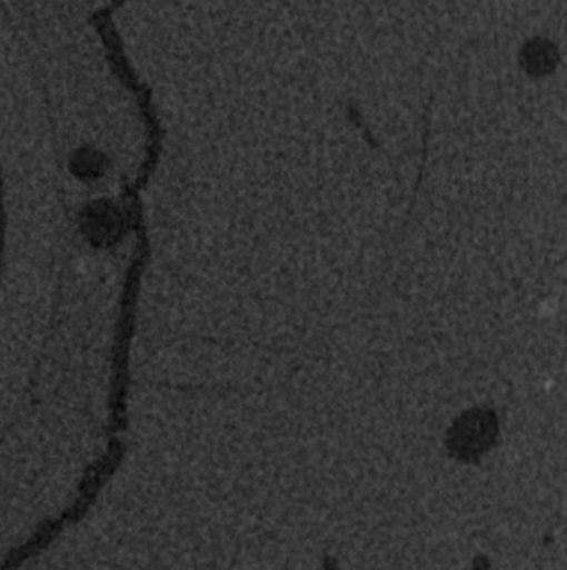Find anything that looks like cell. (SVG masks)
Here are the masks:
<instances>
[{
    "instance_id": "cell-1",
    "label": "cell",
    "mask_w": 567,
    "mask_h": 570,
    "mask_svg": "<svg viewBox=\"0 0 567 570\" xmlns=\"http://www.w3.org/2000/svg\"><path fill=\"white\" fill-rule=\"evenodd\" d=\"M498 419L493 410L474 409L457 419L448 432L447 446L460 461H477L495 446Z\"/></svg>"
}]
</instances>
